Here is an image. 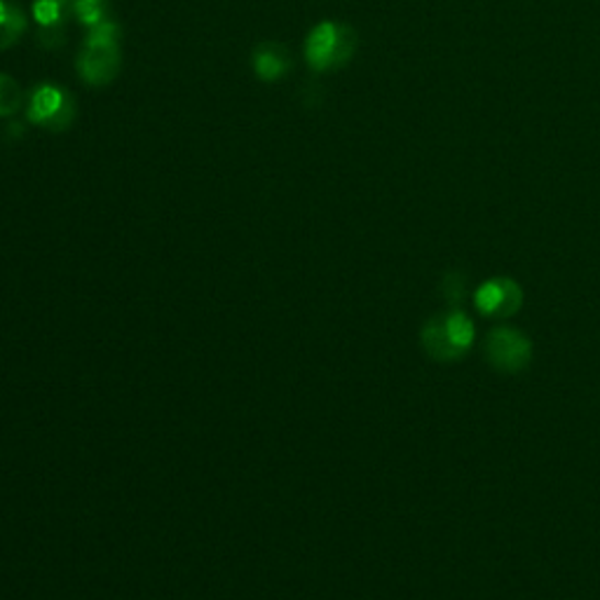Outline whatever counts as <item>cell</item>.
Segmentation results:
<instances>
[{
	"label": "cell",
	"instance_id": "obj_14",
	"mask_svg": "<svg viewBox=\"0 0 600 600\" xmlns=\"http://www.w3.org/2000/svg\"><path fill=\"white\" fill-rule=\"evenodd\" d=\"M462 291H465V278L460 272H449L443 280V296L451 301V305H457L462 301Z\"/></svg>",
	"mask_w": 600,
	"mask_h": 600
},
{
	"label": "cell",
	"instance_id": "obj_3",
	"mask_svg": "<svg viewBox=\"0 0 600 600\" xmlns=\"http://www.w3.org/2000/svg\"><path fill=\"white\" fill-rule=\"evenodd\" d=\"M76 117V101L57 84H41L29 99V120L49 132H66Z\"/></svg>",
	"mask_w": 600,
	"mask_h": 600
},
{
	"label": "cell",
	"instance_id": "obj_1",
	"mask_svg": "<svg viewBox=\"0 0 600 600\" xmlns=\"http://www.w3.org/2000/svg\"><path fill=\"white\" fill-rule=\"evenodd\" d=\"M117 38L120 29L111 20L90 29L76 61L78 73L84 82L101 88V84H109L115 80V76L120 73V66H123Z\"/></svg>",
	"mask_w": 600,
	"mask_h": 600
},
{
	"label": "cell",
	"instance_id": "obj_4",
	"mask_svg": "<svg viewBox=\"0 0 600 600\" xmlns=\"http://www.w3.org/2000/svg\"><path fill=\"white\" fill-rule=\"evenodd\" d=\"M486 354L495 369L517 373L530 364V340L513 329H495L488 336Z\"/></svg>",
	"mask_w": 600,
	"mask_h": 600
},
{
	"label": "cell",
	"instance_id": "obj_2",
	"mask_svg": "<svg viewBox=\"0 0 600 600\" xmlns=\"http://www.w3.org/2000/svg\"><path fill=\"white\" fill-rule=\"evenodd\" d=\"M356 49V33L346 24L321 22L305 41V59L313 71H336L346 66Z\"/></svg>",
	"mask_w": 600,
	"mask_h": 600
},
{
	"label": "cell",
	"instance_id": "obj_12",
	"mask_svg": "<svg viewBox=\"0 0 600 600\" xmlns=\"http://www.w3.org/2000/svg\"><path fill=\"white\" fill-rule=\"evenodd\" d=\"M502 294H505L502 280H495V282L484 284L482 288L476 291V305H478V310L486 313V315H495V313H497V307H500V303H502Z\"/></svg>",
	"mask_w": 600,
	"mask_h": 600
},
{
	"label": "cell",
	"instance_id": "obj_6",
	"mask_svg": "<svg viewBox=\"0 0 600 600\" xmlns=\"http://www.w3.org/2000/svg\"><path fill=\"white\" fill-rule=\"evenodd\" d=\"M253 71L261 80L272 82L280 80L291 71V59L288 53L280 43H261L253 49Z\"/></svg>",
	"mask_w": 600,
	"mask_h": 600
},
{
	"label": "cell",
	"instance_id": "obj_11",
	"mask_svg": "<svg viewBox=\"0 0 600 600\" xmlns=\"http://www.w3.org/2000/svg\"><path fill=\"white\" fill-rule=\"evenodd\" d=\"M106 0H76L73 12L80 20V24L84 26H97L101 22H106Z\"/></svg>",
	"mask_w": 600,
	"mask_h": 600
},
{
	"label": "cell",
	"instance_id": "obj_5",
	"mask_svg": "<svg viewBox=\"0 0 600 600\" xmlns=\"http://www.w3.org/2000/svg\"><path fill=\"white\" fill-rule=\"evenodd\" d=\"M68 0H36L33 5V20L38 22V43L47 49H57L64 43V12Z\"/></svg>",
	"mask_w": 600,
	"mask_h": 600
},
{
	"label": "cell",
	"instance_id": "obj_10",
	"mask_svg": "<svg viewBox=\"0 0 600 600\" xmlns=\"http://www.w3.org/2000/svg\"><path fill=\"white\" fill-rule=\"evenodd\" d=\"M445 329H449L453 346L460 348L462 352H465L472 346L474 327H472V321L462 313H453L451 317H445Z\"/></svg>",
	"mask_w": 600,
	"mask_h": 600
},
{
	"label": "cell",
	"instance_id": "obj_9",
	"mask_svg": "<svg viewBox=\"0 0 600 600\" xmlns=\"http://www.w3.org/2000/svg\"><path fill=\"white\" fill-rule=\"evenodd\" d=\"M24 104V92L16 80L0 73V117L14 115Z\"/></svg>",
	"mask_w": 600,
	"mask_h": 600
},
{
	"label": "cell",
	"instance_id": "obj_8",
	"mask_svg": "<svg viewBox=\"0 0 600 600\" xmlns=\"http://www.w3.org/2000/svg\"><path fill=\"white\" fill-rule=\"evenodd\" d=\"M24 29H26L24 12L0 0V49H8L20 41Z\"/></svg>",
	"mask_w": 600,
	"mask_h": 600
},
{
	"label": "cell",
	"instance_id": "obj_13",
	"mask_svg": "<svg viewBox=\"0 0 600 600\" xmlns=\"http://www.w3.org/2000/svg\"><path fill=\"white\" fill-rule=\"evenodd\" d=\"M502 288H505V294H502L500 307H497V313L513 315L523 305V291L513 280H502Z\"/></svg>",
	"mask_w": 600,
	"mask_h": 600
},
{
	"label": "cell",
	"instance_id": "obj_7",
	"mask_svg": "<svg viewBox=\"0 0 600 600\" xmlns=\"http://www.w3.org/2000/svg\"><path fill=\"white\" fill-rule=\"evenodd\" d=\"M422 346L437 362H453V359L465 354L453 346L449 329H445V317H434L432 321H427V327L422 329Z\"/></svg>",
	"mask_w": 600,
	"mask_h": 600
}]
</instances>
